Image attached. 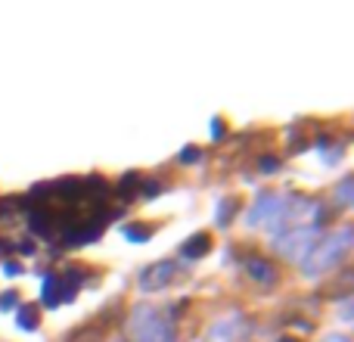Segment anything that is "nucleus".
<instances>
[{"mask_svg": "<svg viewBox=\"0 0 354 342\" xmlns=\"http://www.w3.org/2000/svg\"><path fill=\"white\" fill-rule=\"evenodd\" d=\"M236 212H239V199L236 196H224V199L218 202V208H214V227L227 231V227L233 224V218H236Z\"/></svg>", "mask_w": 354, "mask_h": 342, "instance_id": "nucleus-11", "label": "nucleus"}, {"mask_svg": "<svg viewBox=\"0 0 354 342\" xmlns=\"http://www.w3.org/2000/svg\"><path fill=\"white\" fill-rule=\"evenodd\" d=\"M283 206H286V196H283L280 190H270V187L258 190V196L252 199L249 212H245V227H249V231L268 227V231H270V227L280 221Z\"/></svg>", "mask_w": 354, "mask_h": 342, "instance_id": "nucleus-5", "label": "nucleus"}, {"mask_svg": "<svg viewBox=\"0 0 354 342\" xmlns=\"http://www.w3.org/2000/svg\"><path fill=\"white\" fill-rule=\"evenodd\" d=\"M351 190H354V177L351 174H345L342 181L333 187V196H336V202L342 208H351V202H354V196H351Z\"/></svg>", "mask_w": 354, "mask_h": 342, "instance_id": "nucleus-13", "label": "nucleus"}, {"mask_svg": "<svg viewBox=\"0 0 354 342\" xmlns=\"http://www.w3.org/2000/svg\"><path fill=\"white\" fill-rule=\"evenodd\" d=\"M28 231L31 237H44V240H53V215L47 208H31L28 212Z\"/></svg>", "mask_w": 354, "mask_h": 342, "instance_id": "nucleus-10", "label": "nucleus"}, {"mask_svg": "<svg viewBox=\"0 0 354 342\" xmlns=\"http://www.w3.org/2000/svg\"><path fill=\"white\" fill-rule=\"evenodd\" d=\"M202 147H196V143H187V147L180 150V153H177V162H180V165H196V162H202Z\"/></svg>", "mask_w": 354, "mask_h": 342, "instance_id": "nucleus-14", "label": "nucleus"}, {"mask_svg": "<svg viewBox=\"0 0 354 342\" xmlns=\"http://www.w3.org/2000/svg\"><path fill=\"white\" fill-rule=\"evenodd\" d=\"M320 342H351V336H348V333H326Z\"/></svg>", "mask_w": 354, "mask_h": 342, "instance_id": "nucleus-23", "label": "nucleus"}, {"mask_svg": "<svg viewBox=\"0 0 354 342\" xmlns=\"http://www.w3.org/2000/svg\"><path fill=\"white\" fill-rule=\"evenodd\" d=\"M320 237H324V221H308V224L283 227V231L270 233V246H274L286 262L301 264L308 255H311V249L317 246Z\"/></svg>", "mask_w": 354, "mask_h": 342, "instance_id": "nucleus-3", "label": "nucleus"}, {"mask_svg": "<svg viewBox=\"0 0 354 342\" xmlns=\"http://www.w3.org/2000/svg\"><path fill=\"white\" fill-rule=\"evenodd\" d=\"M0 268H3V274L6 277H19V274H22V264H19V262H3V264H0Z\"/></svg>", "mask_w": 354, "mask_h": 342, "instance_id": "nucleus-22", "label": "nucleus"}, {"mask_svg": "<svg viewBox=\"0 0 354 342\" xmlns=\"http://www.w3.org/2000/svg\"><path fill=\"white\" fill-rule=\"evenodd\" d=\"M124 237H128L131 243H149V237H153V233H149V231H137V224H131V227H124Z\"/></svg>", "mask_w": 354, "mask_h": 342, "instance_id": "nucleus-18", "label": "nucleus"}, {"mask_svg": "<svg viewBox=\"0 0 354 342\" xmlns=\"http://www.w3.org/2000/svg\"><path fill=\"white\" fill-rule=\"evenodd\" d=\"M245 333H249V318H245L239 308L221 314V318L208 327V339L212 342H236L239 336H245Z\"/></svg>", "mask_w": 354, "mask_h": 342, "instance_id": "nucleus-7", "label": "nucleus"}, {"mask_svg": "<svg viewBox=\"0 0 354 342\" xmlns=\"http://www.w3.org/2000/svg\"><path fill=\"white\" fill-rule=\"evenodd\" d=\"M19 293L16 289H6V293H0V312H16L19 308Z\"/></svg>", "mask_w": 354, "mask_h": 342, "instance_id": "nucleus-16", "label": "nucleus"}, {"mask_svg": "<svg viewBox=\"0 0 354 342\" xmlns=\"http://www.w3.org/2000/svg\"><path fill=\"white\" fill-rule=\"evenodd\" d=\"M177 280H180V264L165 258V262H156V264H149V268L140 271L137 289H140V293H165V289L174 287Z\"/></svg>", "mask_w": 354, "mask_h": 342, "instance_id": "nucleus-6", "label": "nucleus"}, {"mask_svg": "<svg viewBox=\"0 0 354 342\" xmlns=\"http://www.w3.org/2000/svg\"><path fill=\"white\" fill-rule=\"evenodd\" d=\"M84 277H87V271L78 268V264H68V268H62L59 274H56V271H47V274H44V280H41V302H44V308H59V305L75 302L78 289L84 287Z\"/></svg>", "mask_w": 354, "mask_h": 342, "instance_id": "nucleus-4", "label": "nucleus"}, {"mask_svg": "<svg viewBox=\"0 0 354 342\" xmlns=\"http://www.w3.org/2000/svg\"><path fill=\"white\" fill-rule=\"evenodd\" d=\"M351 240H354V227L351 224H342L339 231L324 233V237L317 240V246L311 249V255L299 264L301 274L311 277V280H317V277L336 271L339 264L345 262V255L351 252Z\"/></svg>", "mask_w": 354, "mask_h": 342, "instance_id": "nucleus-2", "label": "nucleus"}, {"mask_svg": "<svg viewBox=\"0 0 354 342\" xmlns=\"http://www.w3.org/2000/svg\"><path fill=\"white\" fill-rule=\"evenodd\" d=\"M208 125H212V141H214V143H218V141H224V137H227V122H224V118H221V116H214Z\"/></svg>", "mask_w": 354, "mask_h": 342, "instance_id": "nucleus-17", "label": "nucleus"}, {"mask_svg": "<svg viewBox=\"0 0 354 342\" xmlns=\"http://www.w3.org/2000/svg\"><path fill=\"white\" fill-rule=\"evenodd\" d=\"M140 187V174L137 171H128V174H122V181H118V196H131V190Z\"/></svg>", "mask_w": 354, "mask_h": 342, "instance_id": "nucleus-15", "label": "nucleus"}, {"mask_svg": "<svg viewBox=\"0 0 354 342\" xmlns=\"http://www.w3.org/2000/svg\"><path fill=\"white\" fill-rule=\"evenodd\" d=\"M3 249H10V246H6V243H0V252H3Z\"/></svg>", "mask_w": 354, "mask_h": 342, "instance_id": "nucleus-26", "label": "nucleus"}, {"mask_svg": "<svg viewBox=\"0 0 354 342\" xmlns=\"http://www.w3.org/2000/svg\"><path fill=\"white\" fill-rule=\"evenodd\" d=\"M16 327L25 333L37 330V327H41V312H37V305H19L16 308Z\"/></svg>", "mask_w": 354, "mask_h": 342, "instance_id": "nucleus-12", "label": "nucleus"}, {"mask_svg": "<svg viewBox=\"0 0 354 342\" xmlns=\"http://www.w3.org/2000/svg\"><path fill=\"white\" fill-rule=\"evenodd\" d=\"M274 342H301V339H295V336H286V333H283V336H277Z\"/></svg>", "mask_w": 354, "mask_h": 342, "instance_id": "nucleus-25", "label": "nucleus"}, {"mask_svg": "<svg viewBox=\"0 0 354 342\" xmlns=\"http://www.w3.org/2000/svg\"><path fill=\"white\" fill-rule=\"evenodd\" d=\"M177 312H180V305H134L124 318V336H128V342H177Z\"/></svg>", "mask_w": 354, "mask_h": 342, "instance_id": "nucleus-1", "label": "nucleus"}, {"mask_svg": "<svg viewBox=\"0 0 354 342\" xmlns=\"http://www.w3.org/2000/svg\"><path fill=\"white\" fill-rule=\"evenodd\" d=\"M212 233L208 231H199V233H193L189 240H183L180 243V258L183 262H199V258H205L208 252H212Z\"/></svg>", "mask_w": 354, "mask_h": 342, "instance_id": "nucleus-9", "label": "nucleus"}, {"mask_svg": "<svg viewBox=\"0 0 354 342\" xmlns=\"http://www.w3.org/2000/svg\"><path fill=\"white\" fill-rule=\"evenodd\" d=\"M156 193H162V187H159L156 181H147V190H143V196L149 199V196H156Z\"/></svg>", "mask_w": 354, "mask_h": 342, "instance_id": "nucleus-24", "label": "nucleus"}, {"mask_svg": "<svg viewBox=\"0 0 354 342\" xmlns=\"http://www.w3.org/2000/svg\"><path fill=\"white\" fill-rule=\"evenodd\" d=\"M258 168H261V171H268V174H270V171H277V168H280V159H277V156H264V159L258 162Z\"/></svg>", "mask_w": 354, "mask_h": 342, "instance_id": "nucleus-21", "label": "nucleus"}, {"mask_svg": "<svg viewBox=\"0 0 354 342\" xmlns=\"http://www.w3.org/2000/svg\"><path fill=\"white\" fill-rule=\"evenodd\" d=\"M339 318H342V324H345V327L351 324V299H348V296H345V299L339 302Z\"/></svg>", "mask_w": 354, "mask_h": 342, "instance_id": "nucleus-19", "label": "nucleus"}, {"mask_svg": "<svg viewBox=\"0 0 354 342\" xmlns=\"http://www.w3.org/2000/svg\"><path fill=\"white\" fill-rule=\"evenodd\" d=\"M245 277H249L258 289H274L277 283H280V271H277V264L264 255L245 258Z\"/></svg>", "mask_w": 354, "mask_h": 342, "instance_id": "nucleus-8", "label": "nucleus"}, {"mask_svg": "<svg viewBox=\"0 0 354 342\" xmlns=\"http://www.w3.org/2000/svg\"><path fill=\"white\" fill-rule=\"evenodd\" d=\"M16 249H19V255L31 258V255H35V252H37V243H35V240H22V243H19Z\"/></svg>", "mask_w": 354, "mask_h": 342, "instance_id": "nucleus-20", "label": "nucleus"}]
</instances>
